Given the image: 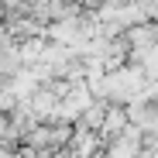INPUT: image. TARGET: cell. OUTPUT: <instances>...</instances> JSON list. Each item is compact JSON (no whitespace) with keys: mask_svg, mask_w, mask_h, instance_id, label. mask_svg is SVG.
I'll return each mask as SVG.
<instances>
[{"mask_svg":"<svg viewBox=\"0 0 158 158\" xmlns=\"http://www.w3.org/2000/svg\"><path fill=\"white\" fill-rule=\"evenodd\" d=\"M141 138H144V134L131 124L120 138H114V141L107 144V155H103V158H141V151H144V141H141Z\"/></svg>","mask_w":158,"mask_h":158,"instance_id":"1","label":"cell"},{"mask_svg":"<svg viewBox=\"0 0 158 158\" xmlns=\"http://www.w3.org/2000/svg\"><path fill=\"white\" fill-rule=\"evenodd\" d=\"M24 69V55H21V45L7 41V45H0V79H17Z\"/></svg>","mask_w":158,"mask_h":158,"instance_id":"2","label":"cell"},{"mask_svg":"<svg viewBox=\"0 0 158 158\" xmlns=\"http://www.w3.org/2000/svg\"><path fill=\"white\" fill-rule=\"evenodd\" d=\"M100 134H93V131H72V141H69V155L72 158H96L100 155Z\"/></svg>","mask_w":158,"mask_h":158,"instance_id":"3","label":"cell"},{"mask_svg":"<svg viewBox=\"0 0 158 158\" xmlns=\"http://www.w3.org/2000/svg\"><path fill=\"white\" fill-rule=\"evenodd\" d=\"M127 127H131L127 107H107V117H103V127H100V138H107V144H110L114 138L124 134Z\"/></svg>","mask_w":158,"mask_h":158,"instance_id":"4","label":"cell"},{"mask_svg":"<svg viewBox=\"0 0 158 158\" xmlns=\"http://www.w3.org/2000/svg\"><path fill=\"white\" fill-rule=\"evenodd\" d=\"M17 103H21V100H17L14 86H10V83H0V114H10Z\"/></svg>","mask_w":158,"mask_h":158,"instance_id":"5","label":"cell"}]
</instances>
